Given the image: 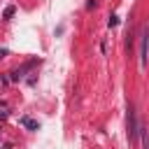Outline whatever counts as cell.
I'll return each instance as SVG.
<instances>
[{"mask_svg": "<svg viewBox=\"0 0 149 149\" xmlns=\"http://www.w3.org/2000/svg\"><path fill=\"white\" fill-rule=\"evenodd\" d=\"M126 123H128V140H130V144H133V142H137V137H140V123H137V114H135V107H133V105H128Z\"/></svg>", "mask_w": 149, "mask_h": 149, "instance_id": "obj_1", "label": "cell"}, {"mask_svg": "<svg viewBox=\"0 0 149 149\" xmlns=\"http://www.w3.org/2000/svg\"><path fill=\"white\" fill-rule=\"evenodd\" d=\"M116 23H119V19H116V16H114V14H112V16H109V21H107V26H109V28H112V26H116Z\"/></svg>", "mask_w": 149, "mask_h": 149, "instance_id": "obj_6", "label": "cell"}, {"mask_svg": "<svg viewBox=\"0 0 149 149\" xmlns=\"http://www.w3.org/2000/svg\"><path fill=\"white\" fill-rule=\"evenodd\" d=\"M21 123H23L26 128H30V130H37V126H40L37 121H33V119H28V116H23V119H21Z\"/></svg>", "mask_w": 149, "mask_h": 149, "instance_id": "obj_4", "label": "cell"}, {"mask_svg": "<svg viewBox=\"0 0 149 149\" xmlns=\"http://www.w3.org/2000/svg\"><path fill=\"white\" fill-rule=\"evenodd\" d=\"M37 63H40L37 58H33V61H28V63H23L21 68H16V70L12 72V79H14V81H19V79L23 77V72H26V70H30V68H33V65H37Z\"/></svg>", "mask_w": 149, "mask_h": 149, "instance_id": "obj_3", "label": "cell"}, {"mask_svg": "<svg viewBox=\"0 0 149 149\" xmlns=\"http://www.w3.org/2000/svg\"><path fill=\"white\" fill-rule=\"evenodd\" d=\"M7 56V49H0V58H5Z\"/></svg>", "mask_w": 149, "mask_h": 149, "instance_id": "obj_7", "label": "cell"}, {"mask_svg": "<svg viewBox=\"0 0 149 149\" xmlns=\"http://www.w3.org/2000/svg\"><path fill=\"white\" fill-rule=\"evenodd\" d=\"M149 65V26L142 28V35H140V68L144 70Z\"/></svg>", "mask_w": 149, "mask_h": 149, "instance_id": "obj_2", "label": "cell"}, {"mask_svg": "<svg viewBox=\"0 0 149 149\" xmlns=\"http://www.w3.org/2000/svg\"><path fill=\"white\" fill-rule=\"evenodd\" d=\"M14 12H16V7H14V5H7V7H5V12H2V16H5V19H12V16H14Z\"/></svg>", "mask_w": 149, "mask_h": 149, "instance_id": "obj_5", "label": "cell"}]
</instances>
